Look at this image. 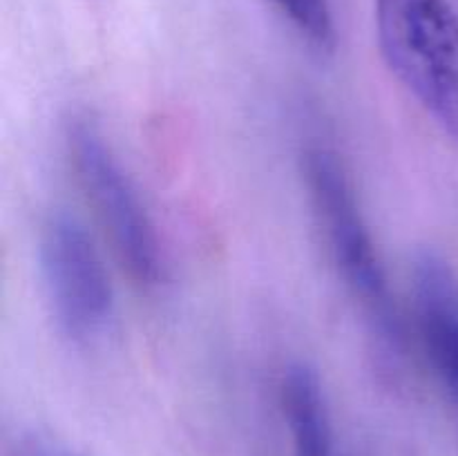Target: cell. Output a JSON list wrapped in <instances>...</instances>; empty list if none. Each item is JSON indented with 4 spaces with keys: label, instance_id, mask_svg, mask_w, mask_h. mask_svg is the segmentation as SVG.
I'll return each mask as SVG.
<instances>
[{
    "label": "cell",
    "instance_id": "8992f818",
    "mask_svg": "<svg viewBox=\"0 0 458 456\" xmlns=\"http://www.w3.org/2000/svg\"><path fill=\"white\" fill-rule=\"evenodd\" d=\"M280 407L291 441V456H335L334 425L316 371L291 365L280 383Z\"/></svg>",
    "mask_w": 458,
    "mask_h": 456
},
{
    "label": "cell",
    "instance_id": "3957f363",
    "mask_svg": "<svg viewBox=\"0 0 458 456\" xmlns=\"http://www.w3.org/2000/svg\"><path fill=\"white\" fill-rule=\"evenodd\" d=\"M65 146L76 179L130 277L141 286H159L165 258L155 222L97 121L72 116L65 125Z\"/></svg>",
    "mask_w": 458,
    "mask_h": 456
},
{
    "label": "cell",
    "instance_id": "7a4b0ae2",
    "mask_svg": "<svg viewBox=\"0 0 458 456\" xmlns=\"http://www.w3.org/2000/svg\"><path fill=\"white\" fill-rule=\"evenodd\" d=\"M376 31L392 74L458 139V13L450 0H376Z\"/></svg>",
    "mask_w": 458,
    "mask_h": 456
},
{
    "label": "cell",
    "instance_id": "6da1fadb",
    "mask_svg": "<svg viewBox=\"0 0 458 456\" xmlns=\"http://www.w3.org/2000/svg\"><path fill=\"white\" fill-rule=\"evenodd\" d=\"M302 173L313 213L344 286L360 304L380 347L392 358L398 356L403 334L396 302L344 164L329 148L311 146L302 155Z\"/></svg>",
    "mask_w": 458,
    "mask_h": 456
},
{
    "label": "cell",
    "instance_id": "277c9868",
    "mask_svg": "<svg viewBox=\"0 0 458 456\" xmlns=\"http://www.w3.org/2000/svg\"><path fill=\"white\" fill-rule=\"evenodd\" d=\"M40 271L63 334L74 342L98 338L110 325L114 295L97 246L67 213L49 215L40 231Z\"/></svg>",
    "mask_w": 458,
    "mask_h": 456
},
{
    "label": "cell",
    "instance_id": "52a82bcc",
    "mask_svg": "<svg viewBox=\"0 0 458 456\" xmlns=\"http://www.w3.org/2000/svg\"><path fill=\"white\" fill-rule=\"evenodd\" d=\"M318 52H334L335 21L329 0H268Z\"/></svg>",
    "mask_w": 458,
    "mask_h": 456
},
{
    "label": "cell",
    "instance_id": "5b68a950",
    "mask_svg": "<svg viewBox=\"0 0 458 456\" xmlns=\"http://www.w3.org/2000/svg\"><path fill=\"white\" fill-rule=\"evenodd\" d=\"M414 307L429 365L458 416V275L437 250L414 262Z\"/></svg>",
    "mask_w": 458,
    "mask_h": 456
}]
</instances>
